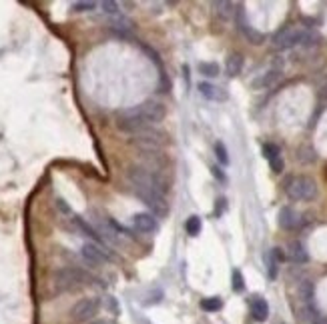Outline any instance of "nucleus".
<instances>
[{
	"label": "nucleus",
	"mask_w": 327,
	"mask_h": 324,
	"mask_svg": "<svg viewBox=\"0 0 327 324\" xmlns=\"http://www.w3.org/2000/svg\"><path fill=\"white\" fill-rule=\"evenodd\" d=\"M127 178L129 182L135 186V190H155L159 194H167L169 182L161 176V172H155L151 168H142V166H129L127 170Z\"/></svg>",
	"instance_id": "obj_1"
},
{
	"label": "nucleus",
	"mask_w": 327,
	"mask_h": 324,
	"mask_svg": "<svg viewBox=\"0 0 327 324\" xmlns=\"http://www.w3.org/2000/svg\"><path fill=\"white\" fill-rule=\"evenodd\" d=\"M94 278L89 274V272H85V270H80V268H60V270H56L54 272V288L58 290V292H67V290H76V288H80V286H87V284H91Z\"/></svg>",
	"instance_id": "obj_2"
},
{
	"label": "nucleus",
	"mask_w": 327,
	"mask_h": 324,
	"mask_svg": "<svg viewBox=\"0 0 327 324\" xmlns=\"http://www.w3.org/2000/svg\"><path fill=\"white\" fill-rule=\"evenodd\" d=\"M285 192L291 200H313L317 196V182L311 178V176H291L287 182H285Z\"/></svg>",
	"instance_id": "obj_3"
},
{
	"label": "nucleus",
	"mask_w": 327,
	"mask_h": 324,
	"mask_svg": "<svg viewBox=\"0 0 327 324\" xmlns=\"http://www.w3.org/2000/svg\"><path fill=\"white\" fill-rule=\"evenodd\" d=\"M117 128L122 132H129V134H137L140 130L149 128V122L145 114L140 112V106L135 108H129V110H122L117 114Z\"/></svg>",
	"instance_id": "obj_4"
},
{
	"label": "nucleus",
	"mask_w": 327,
	"mask_h": 324,
	"mask_svg": "<svg viewBox=\"0 0 327 324\" xmlns=\"http://www.w3.org/2000/svg\"><path fill=\"white\" fill-rule=\"evenodd\" d=\"M305 28H299V26H285L281 28L279 32L273 36V47L277 50H289V48L301 44L305 38Z\"/></svg>",
	"instance_id": "obj_5"
},
{
	"label": "nucleus",
	"mask_w": 327,
	"mask_h": 324,
	"mask_svg": "<svg viewBox=\"0 0 327 324\" xmlns=\"http://www.w3.org/2000/svg\"><path fill=\"white\" fill-rule=\"evenodd\" d=\"M98 310H100V300L98 298H94V296L80 298L70 308V318L74 322H87V320H91V318H94L98 314Z\"/></svg>",
	"instance_id": "obj_6"
},
{
	"label": "nucleus",
	"mask_w": 327,
	"mask_h": 324,
	"mask_svg": "<svg viewBox=\"0 0 327 324\" xmlns=\"http://www.w3.org/2000/svg\"><path fill=\"white\" fill-rule=\"evenodd\" d=\"M135 138L133 142L135 144H139L140 148H149V150H159L161 146H163L165 142H167V134H165L163 130H159V128H145V130H140L137 134H133Z\"/></svg>",
	"instance_id": "obj_7"
},
{
	"label": "nucleus",
	"mask_w": 327,
	"mask_h": 324,
	"mask_svg": "<svg viewBox=\"0 0 327 324\" xmlns=\"http://www.w3.org/2000/svg\"><path fill=\"white\" fill-rule=\"evenodd\" d=\"M235 20H237V28L241 30V34H243L251 44H263V42H265V34L259 32L257 28H253L251 24L247 22L243 6H237V10H235Z\"/></svg>",
	"instance_id": "obj_8"
},
{
	"label": "nucleus",
	"mask_w": 327,
	"mask_h": 324,
	"mask_svg": "<svg viewBox=\"0 0 327 324\" xmlns=\"http://www.w3.org/2000/svg\"><path fill=\"white\" fill-rule=\"evenodd\" d=\"M135 192L140 200L155 212V216H165L169 212V204H167V198L163 194H159L155 190H135Z\"/></svg>",
	"instance_id": "obj_9"
},
{
	"label": "nucleus",
	"mask_w": 327,
	"mask_h": 324,
	"mask_svg": "<svg viewBox=\"0 0 327 324\" xmlns=\"http://www.w3.org/2000/svg\"><path fill=\"white\" fill-rule=\"evenodd\" d=\"M139 106H140V112L145 114L149 124H157V122H161L165 116H167L165 104L157 102V100H147V102H142Z\"/></svg>",
	"instance_id": "obj_10"
},
{
	"label": "nucleus",
	"mask_w": 327,
	"mask_h": 324,
	"mask_svg": "<svg viewBox=\"0 0 327 324\" xmlns=\"http://www.w3.org/2000/svg\"><path fill=\"white\" fill-rule=\"evenodd\" d=\"M133 226L142 234H151V232L159 230V222H157V216L151 214V212H137L133 216Z\"/></svg>",
	"instance_id": "obj_11"
},
{
	"label": "nucleus",
	"mask_w": 327,
	"mask_h": 324,
	"mask_svg": "<svg viewBox=\"0 0 327 324\" xmlns=\"http://www.w3.org/2000/svg\"><path fill=\"white\" fill-rule=\"evenodd\" d=\"M301 224V214L291 206H283L279 210V226L283 230H295Z\"/></svg>",
	"instance_id": "obj_12"
},
{
	"label": "nucleus",
	"mask_w": 327,
	"mask_h": 324,
	"mask_svg": "<svg viewBox=\"0 0 327 324\" xmlns=\"http://www.w3.org/2000/svg\"><path fill=\"white\" fill-rule=\"evenodd\" d=\"M83 258H85L89 264L98 266V264H105V262L109 260V254H107L100 246H96L93 242H87V244H83Z\"/></svg>",
	"instance_id": "obj_13"
},
{
	"label": "nucleus",
	"mask_w": 327,
	"mask_h": 324,
	"mask_svg": "<svg viewBox=\"0 0 327 324\" xmlns=\"http://www.w3.org/2000/svg\"><path fill=\"white\" fill-rule=\"evenodd\" d=\"M249 306H251V314L257 322H265L269 318V304L263 296H251L249 298Z\"/></svg>",
	"instance_id": "obj_14"
},
{
	"label": "nucleus",
	"mask_w": 327,
	"mask_h": 324,
	"mask_svg": "<svg viewBox=\"0 0 327 324\" xmlns=\"http://www.w3.org/2000/svg\"><path fill=\"white\" fill-rule=\"evenodd\" d=\"M299 316H301L303 324H327V316H323L315 308V304H301Z\"/></svg>",
	"instance_id": "obj_15"
},
{
	"label": "nucleus",
	"mask_w": 327,
	"mask_h": 324,
	"mask_svg": "<svg viewBox=\"0 0 327 324\" xmlns=\"http://www.w3.org/2000/svg\"><path fill=\"white\" fill-rule=\"evenodd\" d=\"M287 258H289L291 262H295V264H305V262L309 260V254H307L305 246L299 240H293V242H289V246H287Z\"/></svg>",
	"instance_id": "obj_16"
},
{
	"label": "nucleus",
	"mask_w": 327,
	"mask_h": 324,
	"mask_svg": "<svg viewBox=\"0 0 327 324\" xmlns=\"http://www.w3.org/2000/svg\"><path fill=\"white\" fill-rule=\"evenodd\" d=\"M281 78V70L279 68H271L267 70V72H263L259 78H255L253 82H251V86L253 88H269V86H273L277 80Z\"/></svg>",
	"instance_id": "obj_17"
},
{
	"label": "nucleus",
	"mask_w": 327,
	"mask_h": 324,
	"mask_svg": "<svg viewBox=\"0 0 327 324\" xmlns=\"http://www.w3.org/2000/svg\"><path fill=\"white\" fill-rule=\"evenodd\" d=\"M199 92L207 100H227V92L211 82H199Z\"/></svg>",
	"instance_id": "obj_18"
},
{
	"label": "nucleus",
	"mask_w": 327,
	"mask_h": 324,
	"mask_svg": "<svg viewBox=\"0 0 327 324\" xmlns=\"http://www.w3.org/2000/svg\"><path fill=\"white\" fill-rule=\"evenodd\" d=\"M241 70H243V56L239 54V52H235V54H229V58H227V62H225V72H227V76H239L241 74Z\"/></svg>",
	"instance_id": "obj_19"
},
{
	"label": "nucleus",
	"mask_w": 327,
	"mask_h": 324,
	"mask_svg": "<svg viewBox=\"0 0 327 324\" xmlns=\"http://www.w3.org/2000/svg\"><path fill=\"white\" fill-rule=\"evenodd\" d=\"M111 26H113V30L117 32L118 36H127L131 30H133V20L131 18H127V16H113V20H111Z\"/></svg>",
	"instance_id": "obj_20"
},
{
	"label": "nucleus",
	"mask_w": 327,
	"mask_h": 324,
	"mask_svg": "<svg viewBox=\"0 0 327 324\" xmlns=\"http://www.w3.org/2000/svg\"><path fill=\"white\" fill-rule=\"evenodd\" d=\"M299 292V298H301V304H313V284L309 280H303L297 288Z\"/></svg>",
	"instance_id": "obj_21"
},
{
	"label": "nucleus",
	"mask_w": 327,
	"mask_h": 324,
	"mask_svg": "<svg viewBox=\"0 0 327 324\" xmlns=\"http://www.w3.org/2000/svg\"><path fill=\"white\" fill-rule=\"evenodd\" d=\"M201 308L205 312H219L223 308V300L219 296H209V298H203L201 300Z\"/></svg>",
	"instance_id": "obj_22"
},
{
	"label": "nucleus",
	"mask_w": 327,
	"mask_h": 324,
	"mask_svg": "<svg viewBox=\"0 0 327 324\" xmlns=\"http://www.w3.org/2000/svg\"><path fill=\"white\" fill-rule=\"evenodd\" d=\"M203 228V222L199 216H189L187 222H185V230H187L189 236H199V232Z\"/></svg>",
	"instance_id": "obj_23"
},
{
	"label": "nucleus",
	"mask_w": 327,
	"mask_h": 324,
	"mask_svg": "<svg viewBox=\"0 0 327 324\" xmlns=\"http://www.w3.org/2000/svg\"><path fill=\"white\" fill-rule=\"evenodd\" d=\"M265 264H267V276L271 278V280H275L277 278V272H279V262L273 258V254H271V250L265 254Z\"/></svg>",
	"instance_id": "obj_24"
},
{
	"label": "nucleus",
	"mask_w": 327,
	"mask_h": 324,
	"mask_svg": "<svg viewBox=\"0 0 327 324\" xmlns=\"http://www.w3.org/2000/svg\"><path fill=\"white\" fill-rule=\"evenodd\" d=\"M72 222H74V224H76V226H78L80 230L85 232L87 236H91L93 240H96V242H100V236L96 234V230H94V228H91V226H89V224H87V222H85V220H83L80 216H74V218H72Z\"/></svg>",
	"instance_id": "obj_25"
},
{
	"label": "nucleus",
	"mask_w": 327,
	"mask_h": 324,
	"mask_svg": "<svg viewBox=\"0 0 327 324\" xmlns=\"http://www.w3.org/2000/svg\"><path fill=\"white\" fill-rule=\"evenodd\" d=\"M215 156H217V160L221 166H227L229 164V152H227V146L219 140V142H215Z\"/></svg>",
	"instance_id": "obj_26"
},
{
	"label": "nucleus",
	"mask_w": 327,
	"mask_h": 324,
	"mask_svg": "<svg viewBox=\"0 0 327 324\" xmlns=\"http://www.w3.org/2000/svg\"><path fill=\"white\" fill-rule=\"evenodd\" d=\"M215 8H217V12L223 16V18H231V16H235V4H231V2H215L213 4Z\"/></svg>",
	"instance_id": "obj_27"
},
{
	"label": "nucleus",
	"mask_w": 327,
	"mask_h": 324,
	"mask_svg": "<svg viewBox=\"0 0 327 324\" xmlns=\"http://www.w3.org/2000/svg\"><path fill=\"white\" fill-rule=\"evenodd\" d=\"M263 156L267 158V160H275V158H279L281 156V148L277 144H273V142H267V144H263Z\"/></svg>",
	"instance_id": "obj_28"
},
{
	"label": "nucleus",
	"mask_w": 327,
	"mask_h": 324,
	"mask_svg": "<svg viewBox=\"0 0 327 324\" xmlns=\"http://www.w3.org/2000/svg\"><path fill=\"white\" fill-rule=\"evenodd\" d=\"M199 72L203 76H207V78H215V76H219V64L217 62H201Z\"/></svg>",
	"instance_id": "obj_29"
},
{
	"label": "nucleus",
	"mask_w": 327,
	"mask_h": 324,
	"mask_svg": "<svg viewBox=\"0 0 327 324\" xmlns=\"http://www.w3.org/2000/svg\"><path fill=\"white\" fill-rule=\"evenodd\" d=\"M231 286H233L235 292H243L245 290V278H243L239 268H235L233 274H231Z\"/></svg>",
	"instance_id": "obj_30"
},
{
	"label": "nucleus",
	"mask_w": 327,
	"mask_h": 324,
	"mask_svg": "<svg viewBox=\"0 0 327 324\" xmlns=\"http://www.w3.org/2000/svg\"><path fill=\"white\" fill-rule=\"evenodd\" d=\"M94 2H74L72 4V10L74 12H91V10H94Z\"/></svg>",
	"instance_id": "obj_31"
},
{
	"label": "nucleus",
	"mask_w": 327,
	"mask_h": 324,
	"mask_svg": "<svg viewBox=\"0 0 327 324\" xmlns=\"http://www.w3.org/2000/svg\"><path fill=\"white\" fill-rule=\"evenodd\" d=\"M103 10H105L109 16H118V4L117 2H113V0L103 2Z\"/></svg>",
	"instance_id": "obj_32"
},
{
	"label": "nucleus",
	"mask_w": 327,
	"mask_h": 324,
	"mask_svg": "<svg viewBox=\"0 0 327 324\" xmlns=\"http://www.w3.org/2000/svg\"><path fill=\"white\" fill-rule=\"evenodd\" d=\"M269 166H271V170L275 172V174H281L283 172V168H285V162H283V158H275V160L269 162Z\"/></svg>",
	"instance_id": "obj_33"
},
{
	"label": "nucleus",
	"mask_w": 327,
	"mask_h": 324,
	"mask_svg": "<svg viewBox=\"0 0 327 324\" xmlns=\"http://www.w3.org/2000/svg\"><path fill=\"white\" fill-rule=\"evenodd\" d=\"M211 172H213V176L217 178V180H221V182H227V176H225V172L219 168V164H215V166H211Z\"/></svg>",
	"instance_id": "obj_34"
},
{
	"label": "nucleus",
	"mask_w": 327,
	"mask_h": 324,
	"mask_svg": "<svg viewBox=\"0 0 327 324\" xmlns=\"http://www.w3.org/2000/svg\"><path fill=\"white\" fill-rule=\"evenodd\" d=\"M271 254H273V258H275L277 262H283V260L287 258V254L283 252V248H279V246H275V248H271Z\"/></svg>",
	"instance_id": "obj_35"
},
{
	"label": "nucleus",
	"mask_w": 327,
	"mask_h": 324,
	"mask_svg": "<svg viewBox=\"0 0 327 324\" xmlns=\"http://www.w3.org/2000/svg\"><path fill=\"white\" fill-rule=\"evenodd\" d=\"M56 206L63 210V212H67V214H70V209L67 206V204H65V200H63V198H58V200H56Z\"/></svg>",
	"instance_id": "obj_36"
},
{
	"label": "nucleus",
	"mask_w": 327,
	"mask_h": 324,
	"mask_svg": "<svg viewBox=\"0 0 327 324\" xmlns=\"http://www.w3.org/2000/svg\"><path fill=\"white\" fill-rule=\"evenodd\" d=\"M183 74H185V80L189 82V66H187V64L183 66Z\"/></svg>",
	"instance_id": "obj_37"
},
{
	"label": "nucleus",
	"mask_w": 327,
	"mask_h": 324,
	"mask_svg": "<svg viewBox=\"0 0 327 324\" xmlns=\"http://www.w3.org/2000/svg\"><path fill=\"white\" fill-rule=\"evenodd\" d=\"M93 324H117V322H113V320H96Z\"/></svg>",
	"instance_id": "obj_38"
}]
</instances>
